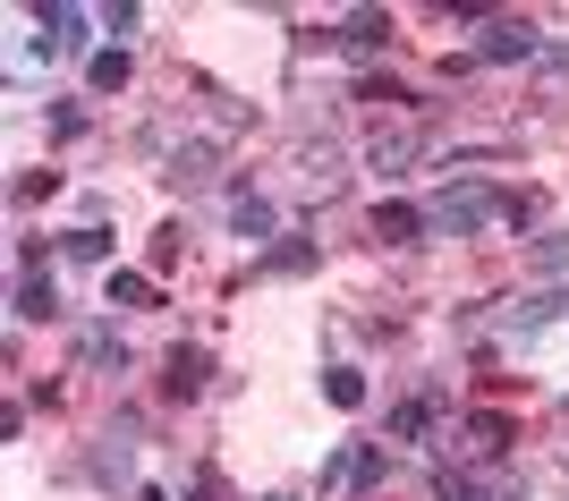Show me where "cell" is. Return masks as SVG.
I'll return each instance as SVG.
<instances>
[{"label": "cell", "instance_id": "5", "mask_svg": "<svg viewBox=\"0 0 569 501\" xmlns=\"http://www.w3.org/2000/svg\"><path fill=\"white\" fill-rule=\"evenodd\" d=\"M128 459H137V417H111V433L94 442V477L111 484V493L128 484Z\"/></svg>", "mask_w": 569, "mask_h": 501}, {"label": "cell", "instance_id": "11", "mask_svg": "<svg viewBox=\"0 0 569 501\" xmlns=\"http://www.w3.org/2000/svg\"><path fill=\"white\" fill-rule=\"evenodd\" d=\"M230 230H238V239H272V204H263L256 188H238L230 196Z\"/></svg>", "mask_w": 569, "mask_h": 501}, {"label": "cell", "instance_id": "10", "mask_svg": "<svg viewBox=\"0 0 569 501\" xmlns=\"http://www.w3.org/2000/svg\"><path fill=\"white\" fill-rule=\"evenodd\" d=\"M77 358L94 365V374H128V340H119V332H102V323H94V332L77 340Z\"/></svg>", "mask_w": 569, "mask_h": 501}, {"label": "cell", "instance_id": "12", "mask_svg": "<svg viewBox=\"0 0 569 501\" xmlns=\"http://www.w3.org/2000/svg\"><path fill=\"white\" fill-rule=\"evenodd\" d=\"M307 263H315V239H281L256 272H247V281H281V272H307Z\"/></svg>", "mask_w": 569, "mask_h": 501}, {"label": "cell", "instance_id": "20", "mask_svg": "<svg viewBox=\"0 0 569 501\" xmlns=\"http://www.w3.org/2000/svg\"><path fill=\"white\" fill-rule=\"evenodd\" d=\"M561 307H569V298H527V307L510 314V340H519V332H545V323H552Z\"/></svg>", "mask_w": 569, "mask_h": 501}, {"label": "cell", "instance_id": "4", "mask_svg": "<svg viewBox=\"0 0 569 501\" xmlns=\"http://www.w3.org/2000/svg\"><path fill=\"white\" fill-rule=\"evenodd\" d=\"M26 18L43 26V43H34V60H43V51H77V43H86V26H102L94 9H69V0H43V9H26Z\"/></svg>", "mask_w": 569, "mask_h": 501}, {"label": "cell", "instance_id": "21", "mask_svg": "<svg viewBox=\"0 0 569 501\" xmlns=\"http://www.w3.org/2000/svg\"><path fill=\"white\" fill-rule=\"evenodd\" d=\"M111 298H119V307H162V298H153V281H144V272H111Z\"/></svg>", "mask_w": 569, "mask_h": 501}, {"label": "cell", "instance_id": "18", "mask_svg": "<svg viewBox=\"0 0 569 501\" xmlns=\"http://www.w3.org/2000/svg\"><path fill=\"white\" fill-rule=\"evenodd\" d=\"M391 433H408V442H433V400H400V408H391Z\"/></svg>", "mask_w": 569, "mask_h": 501}, {"label": "cell", "instance_id": "22", "mask_svg": "<svg viewBox=\"0 0 569 501\" xmlns=\"http://www.w3.org/2000/svg\"><path fill=\"white\" fill-rule=\"evenodd\" d=\"M51 188H60V170H26V179H18V204H43Z\"/></svg>", "mask_w": 569, "mask_h": 501}, {"label": "cell", "instance_id": "16", "mask_svg": "<svg viewBox=\"0 0 569 501\" xmlns=\"http://www.w3.org/2000/svg\"><path fill=\"white\" fill-rule=\"evenodd\" d=\"M332 484H357V493H375V484H382V451H349V459L332 468Z\"/></svg>", "mask_w": 569, "mask_h": 501}, {"label": "cell", "instance_id": "9", "mask_svg": "<svg viewBox=\"0 0 569 501\" xmlns=\"http://www.w3.org/2000/svg\"><path fill=\"white\" fill-rule=\"evenodd\" d=\"M332 34H340L349 51H382V43H391V9H349Z\"/></svg>", "mask_w": 569, "mask_h": 501}, {"label": "cell", "instance_id": "1", "mask_svg": "<svg viewBox=\"0 0 569 501\" xmlns=\"http://www.w3.org/2000/svg\"><path fill=\"white\" fill-rule=\"evenodd\" d=\"M527 204L510 188H493V179H459V188H442L426 204V230H442V239H476L485 221H519Z\"/></svg>", "mask_w": 569, "mask_h": 501}, {"label": "cell", "instance_id": "25", "mask_svg": "<svg viewBox=\"0 0 569 501\" xmlns=\"http://www.w3.org/2000/svg\"><path fill=\"white\" fill-rule=\"evenodd\" d=\"M263 501H289V493H263Z\"/></svg>", "mask_w": 569, "mask_h": 501}, {"label": "cell", "instance_id": "17", "mask_svg": "<svg viewBox=\"0 0 569 501\" xmlns=\"http://www.w3.org/2000/svg\"><path fill=\"white\" fill-rule=\"evenodd\" d=\"M86 86H94V94H119V86H128V51H94V60H86Z\"/></svg>", "mask_w": 569, "mask_h": 501}, {"label": "cell", "instance_id": "14", "mask_svg": "<svg viewBox=\"0 0 569 501\" xmlns=\"http://www.w3.org/2000/svg\"><path fill=\"white\" fill-rule=\"evenodd\" d=\"M111 247H119L111 221H86V230H69V263H111Z\"/></svg>", "mask_w": 569, "mask_h": 501}, {"label": "cell", "instance_id": "8", "mask_svg": "<svg viewBox=\"0 0 569 501\" xmlns=\"http://www.w3.org/2000/svg\"><path fill=\"white\" fill-rule=\"evenodd\" d=\"M375 247H408V239H426V204H375Z\"/></svg>", "mask_w": 569, "mask_h": 501}, {"label": "cell", "instance_id": "19", "mask_svg": "<svg viewBox=\"0 0 569 501\" xmlns=\"http://www.w3.org/2000/svg\"><path fill=\"white\" fill-rule=\"evenodd\" d=\"M323 400L332 408H366V374H357V365H332V374H323Z\"/></svg>", "mask_w": 569, "mask_h": 501}, {"label": "cell", "instance_id": "7", "mask_svg": "<svg viewBox=\"0 0 569 501\" xmlns=\"http://www.w3.org/2000/svg\"><path fill=\"white\" fill-rule=\"evenodd\" d=\"M204 382H213V358H204V349H170L162 358V391L170 400H196Z\"/></svg>", "mask_w": 569, "mask_h": 501}, {"label": "cell", "instance_id": "3", "mask_svg": "<svg viewBox=\"0 0 569 501\" xmlns=\"http://www.w3.org/2000/svg\"><path fill=\"white\" fill-rule=\"evenodd\" d=\"M536 51H545L536 18H519V9H485L476 18V60H536Z\"/></svg>", "mask_w": 569, "mask_h": 501}, {"label": "cell", "instance_id": "2", "mask_svg": "<svg viewBox=\"0 0 569 501\" xmlns=\"http://www.w3.org/2000/svg\"><path fill=\"white\" fill-rule=\"evenodd\" d=\"M433 451L451 459V468H485V459L510 451V417H501V408H476L468 425H442V433H433Z\"/></svg>", "mask_w": 569, "mask_h": 501}, {"label": "cell", "instance_id": "23", "mask_svg": "<svg viewBox=\"0 0 569 501\" xmlns=\"http://www.w3.org/2000/svg\"><path fill=\"white\" fill-rule=\"evenodd\" d=\"M536 263H545V272H561V263H569V239H536Z\"/></svg>", "mask_w": 569, "mask_h": 501}, {"label": "cell", "instance_id": "24", "mask_svg": "<svg viewBox=\"0 0 569 501\" xmlns=\"http://www.w3.org/2000/svg\"><path fill=\"white\" fill-rule=\"evenodd\" d=\"M137 501H179V493H162V484H153V493H137Z\"/></svg>", "mask_w": 569, "mask_h": 501}, {"label": "cell", "instance_id": "13", "mask_svg": "<svg viewBox=\"0 0 569 501\" xmlns=\"http://www.w3.org/2000/svg\"><path fill=\"white\" fill-rule=\"evenodd\" d=\"M9 307H18V323H51V314H60V298H51V281H43V272H26Z\"/></svg>", "mask_w": 569, "mask_h": 501}, {"label": "cell", "instance_id": "6", "mask_svg": "<svg viewBox=\"0 0 569 501\" xmlns=\"http://www.w3.org/2000/svg\"><path fill=\"white\" fill-rule=\"evenodd\" d=\"M213 179H221V144L213 137H188L170 153V188H213Z\"/></svg>", "mask_w": 569, "mask_h": 501}, {"label": "cell", "instance_id": "15", "mask_svg": "<svg viewBox=\"0 0 569 501\" xmlns=\"http://www.w3.org/2000/svg\"><path fill=\"white\" fill-rule=\"evenodd\" d=\"M366 162H375V170H408V162H417V137H408V128H382V137L366 144Z\"/></svg>", "mask_w": 569, "mask_h": 501}]
</instances>
